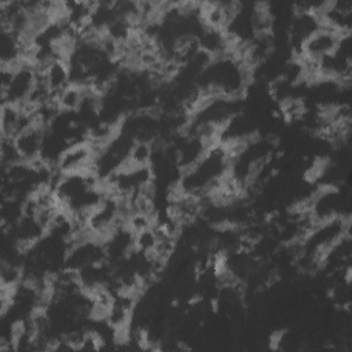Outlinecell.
Returning a JSON list of instances; mask_svg holds the SVG:
<instances>
[{"label": "cell", "mask_w": 352, "mask_h": 352, "mask_svg": "<svg viewBox=\"0 0 352 352\" xmlns=\"http://www.w3.org/2000/svg\"><path fill=\"white\" fill-rule=\"evenodd\" d=\"M38 69L28 59H22L12 66V76L6 89L1 91L3 103L26 106L30 94L37 82Z\"/></svg>", "instance_id": "obj_1"}, {"label": "cell", "mask_w": 352, "mask_h": 352, "mask_svg": "<svg viewBox=\"0 0 352 352\" xmlns=\"http://www.w3.org/2000/svg\"><path fill=\"white\" fill-rule=\"evenodd\" d=\"M344 34L346 33H340L330 28L320 26L301 43L297 54L302 60L318 63L320 59L331 55L337 50Z\"/></svg>", "instance_id": "obj_2"}, {"label": "cell", "mask_w": 352, "mask_h": 352, "mask_svg": "<svg viewBox=\"0 0 352 352\" xmlns=\"http://www.w3.org/2000/svg\"><path fill=\"white\" fill-rule=\"evenodd\" d=\"M96 150L88 140L70 144L59 157L55 169L62 173L94 172Z\"/></svg>", "instance_id": "obj_3"}, {"label": "cell", "mask_w": 352, "mask_h": 352, "mask_svg": "<svg viewBox=\"0 0 352 352\" xmlns=\"http://www.w3.org/2000/svg\"><path fill=\"white\" fill-rule=\"evenodd\" d=\"M47 126L34 122L14 138V143L23 162H36L40 160Z\"/></svg>", "instance_id": "obj_4"}, {"label": "cell", "mask_w": 352, "mask_h": 352, "mask_svg": "<svg viewBox=\"0 0 352 352\" xmlns=\"http://www.w3.org/2000/svg\"><path fill=\"white\" fill-rule=\"evenodd\" d=\"M45 85L48 87L51 95L56 99V96L72 84L70 78V67L69 62L65 58H56L38 67Z\"/></svg>", "instance_id": "obj_5"}, {"label": "cell", "mask_w": 352, "mask_h": 352, "mask_svg": "<svg viewBox=\"0 0 352 352\" xmlns=\"http://www.w3.org/2000/svg\"><path fill=\"white\" fill-rule=\"evenodd\" d=\"M87 88L77 85V84H70L66 87L58 96H56V103L60 111H67V113H77L80 109L82 99L85 96Z\"/></svg>", "instance_id": "obj_6"}, {"label": "cell", "mask_w": 352, "mask_h": 352, "mask_svg": "<svg viewBox=\"0 0 352 352\" xmlns=\"http://www.w3.org/2000/svg\"><path fill=\"white\" fill-rule=\"evenodd\" d=\"M154 155V144L148 140H135L129 151L125 165L128 166H148Z\"/></svg>", "instance_id": "obj_7"}, {"label": "cell", "mask_w": 352, "mask_h": 352, "mask_svg": "<svg viewBox=\"0 0 352 352\" xmlns=\"http://www.w3.org/2000/svg\"><path fill=\"white\" fill-rule=\"evenodd\" d=\"M157 230L155 224L150 228L139 231L135 234V250L142 254H151L157 245Z\"/></svg>", "instance_id": "obj_8"}, {"label": "cell", "mask_w": 352, "mask_h": 352, "mask_svg": "<svg viewBox=\"0 0 352 352\" xmlns=\"http://www.w3.org/2000/svg\"><path fill=\"white\" fill-rule=\"evenodd\" d=\"M18 162H22V160L16 150L14 139L1 138V165H3V168H8Z\"/></svg>", "instance_id": "obj_9"}]
</instances>
